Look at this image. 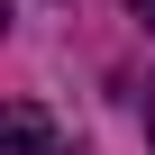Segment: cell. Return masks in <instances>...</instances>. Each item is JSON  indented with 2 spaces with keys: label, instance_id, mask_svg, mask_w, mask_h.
<instances>
[{
  "label": "cell",
  "instance_id": "1",
  "mask_svg": "<svg viewBox=\"0 0 155 155\" xmlns=\"http://www.w3.org/2000/svg\"><path fill=\"white\" fill-rule=\"evenodd\" d=\"M9 155H73V137H55L37 101H9Z\"/></svg>",
  "mask_w": 155,
  "mask_h": 155
},
{
  "label": "cell",
  "instance_id": "2",
  "mask_svg": "<svg viewBox=\"0 0 155 155\" xmlns=\"http://www.w3.org/2000/svg\"><path fill=\"white\" fill-rule=\"evenodd\" d=\"M146 146H155V82H146Z\"/></svg>",
  "mask_w": 155,
  "mask_h": 155
},
{
  "label": "cell",
  "instance_id": "3",
  "mask_svg": "<svg viewBox=\"0 0 155 155\" xmlns=\"http://www.w3.org/2000/svg\"><path fill=\"white\" fill-rule=\"evenodd\" d=\"M128 9H137V18H146V28H155V0H128Z\"/></svg>",
  "mask_w": 155,
  "mask_h": 155
}]
</instances>
